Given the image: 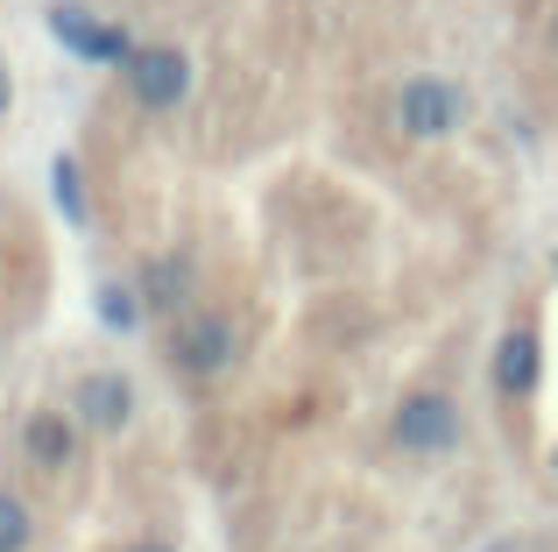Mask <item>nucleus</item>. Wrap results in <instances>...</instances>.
<instances>
[{"label":"nucleus","instance_id":"obj_1","mask_svg":"<svg viewBox=\"0 0 558 552\" xmlns=\"http://www.w3.org/2000/svg\"><path fill=\"white\" fill-rule=\"evenodd\" d=\"M396 446L403 454H452L460 446V411H452L438 389H410L403 404H396Z\"/></svg>","mask_w":558,"mask_h":552},{"label":"nucleus","instance_id":"obj_2","mask_svg":"<svg viewBox=\"0 0 558 552\" xmlns=\"http://www.w3.org/2000/svg\"><path fill=\"white\" fill-rule=\"evenodd\" d=\"M396 121H403V135L438 142V135H452V128L466 121V93L452 79H410L403 99H396Z\"/></svg>","mask_w":558,"mask_h":552},{"label":"nucleus","instance_id":"obj_3","mask_svg":"<svg viewBox=\"0 0 558 552\" xmlns=\"http://www.w3.org/2000/svg\"><path fill=\"white\" fill-rule=\"evenodd\" d=\"M128 79H135V99H142V107L163 113V107H178V99H184L191 64H184V50H163V43H156V50H135Z\"/></svg>","mask_w":558,"mask_h":552},{"label":"nucleus","instance_id":"obj_4","mask_svg":"<svg viewBox=\"0 0 558 552\" xmlns=\"http://www.w3.org/2000/svg\"><path fill=\"white\" fill-rule=\"evenodd\" d=\"M50 36L71 43L78 57H93V64H135V43H128L121 28H99L93 14H78V8H50Z\"/></svg>","mask_w":558,"mask_h":552},{"label":"nucleus","instance_id":"obj_5","mask_svg":"<svg viewBox=\"0 0 558 552\" xmlns=\"http://www.w3.org/2000/svg\"><path fill=\"white\" fill-rule=\"evenodd\" d=\"M170 355H178V369H191V375H219L233 361V326H227V319H198V326L178 333Z\"/></svg>","mask_w":558,"mask_h":552},{"label":"nucleus","instance_id":"obj_6","mask_svg":"<svg viewBox=\"0 0 558 552\" xmlns=\"http://www.w3.org/2000/svg\"><path fill=\"white\" fill-rule=\"evenodd\" d=\"M128 411H135V389H128V375H85L78 383V418H93V425H128Z\"/></svg>","mask_w":558,"mask_h":552},{"label":"nucleus","instance_id":"obj_7","mask_svg":"<svg viewBox=\"0 0 558 552\" xmlns=\"http://www.w3.org/2000/svg\"><path fill=\"white\" fill-rule=\"evenodd\" d=\"M495 389H502V397H531V389H537V333L531 326L502 333V355H495Z\"/></svg>","mask_w":558,"mask_h":552},{"label":"nucleus","instance_id":"obj_8","mask_svg":"<svg viewBox=\"0 0 558 552\" xmlns=\"http://www.w3.org/2000/svg\"><path fill=\"white\" fill-rule=\"evenodd\" d=\"M22 440H28V460H36V468H64V460L78 454V432H71L64 411H36Z\"/></svg>","mask_w":558,"mask_h":552},{"label":"nucleus","instance_id":"obj_9","mask_svg":"<svg viewBox=\"0 0 558 552\" xmlns=\"http://www.w3.org/2000/svg\"><path fill=\"white\" fill-rule=\"evenodd\" d=\"M191 290V269L178 263V255H163V263H149V276H142V298L149 304H178Z\"/></svg>","mask_w":558,"mask_h":552},{"label":"nucleus","instance_id":"obj_10","mask_svg":"<svg viewBox=\"0 0 558 552\" xmlns=\"http://www.w3.org/2000/svg\"><path fill=\"white\" fill-rule=\"evenodd\" d=\"M50 192H57V206H64V220L85 227V184H78V164H71V156L50 164Z\"/></svg>","mask_w":558,"mask_h":552},{"label":"nucleus","instance_id":"obj_11","mask_svg":"<svg viewBox=\"0 0 558 552\" xmlns=\"http://www.w3.org/2000/svg\"><path fill=\"white\" fill-rule=\"evenodd\" d=\"M0 552H28V503L0 496Z\"/></svg>","mask_w":558,"mask_h":552},{"label":"nucleus","instance_id":"obj_12","mask_svg":"<svg viewBox=\"0 0 558 552\" xmlns=\"http://www.w3.org/2000/svg\"><path fill=\"white\" fill-rule=\"evenodd\" d=\"M135 312H142V304L135 298H128V290H99V319H107V326H135Z\"/></svg>","mask_w":558,"mask_h":552},{"label":"nucleus","instance_id":"obj_13","mask_svg":"<svg viewBox=\"0 0 558 552\" xmlns=\"http://www.w3.org/2000/svg\"><path fill=\"white\" fill-rule=\"evenodd\" d=\"M0 113H8V71H0Z\"/></svg>","mask_w":558,"mask_h":552},{"label":"nucleus","instance_id":"obj_14","mask_svg":"<svg viewBox=\"0 0 558 552\" xmlns=\"http://www.w3.org/2000/svg\"><path fill=\"white\" fill-rule=\"evenodd\" d=\"M135 552H170V545H135Z\"/></svg>","mask_w":558,"mask_h":552},{"label":"nucleus","instance_id":"obj_15","mask_svg":"<svg viewBox=\"0 0 558 552\" xmlns=\"http://www.w3.org/2000/svg\"><path fill=\"white\" fill-rule=\"evenodd\" d=\"M551 468H558V460H551Z\"/></svg>","mask_w":558,"mask_h":552}]
</instances>
